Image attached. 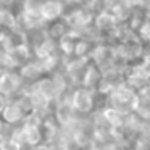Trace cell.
Instances as JSON below:
<instances>
[{"label":"cell","mask_w":150,"mask_h":150,"mask_svg":"<svg viewBox=\"0 0 150 150\" xmlns=\"http://www.w3.org/2000/svg\"><path fill=\"white\" fill-rule=\"evenodd\" d=\"M105 105L118 108L124 113H136L137 105H139V95H137V91H134L124 82L105 97Z\"/></svg>","instance_id":"1"},{"label":"cell","mask_w":150,"mask_h":150,"mask_svg":"<svg viewBox=\"0 0 150 150\" xmlns=\"http://www.w3.org/2000/svg\"><path fill=\"white\" fill-rule=\"evenodd\" d=\"M69 100L79 116H92L98 107V94L86 87H74L69 94Z\"/></svg>","instance_id":"2"},{"label":"cell","mask_w":150,"mask_h":150,"mask_svg":"<svg viewBox=\"0 0 150 150\" xmlns=\"http://www.w3.org/2000/svg\"><path fill=\"white\" fill-rule=\"evenodd\" d=\"M24 81L21 79L18 69H5L0 71V94L7 98H15L24 89Z\"/></svg>","instance_id":"3"},{"label":"cell","mask_w":150,"mask_h":150,"mask_svg":"<svg viewBox=\"0 0 150 150\" xmlns=\"http://www.w3.org/2000/svg\"><path fill=\"white\" fill-rule=\"evenodd\" d=\"M33 91L40 100L44 102L45 105L53 108V105L58 102V92L55 89V84H53V79L50 74H45L36 82L33 84Z\"/></svg>","instance_id":"4"},{"label":"cell","mask_w":150,"mask_h":150,"mask_svg":"<svg viewBox=\"0 0 150 150\" xmlns=\"http://www.w3.org/2000/svg\"><path fill=\"white\" fill-rule=\"evenodd\" d=\"M69 94H71V92H69ZM76 116H78V115H76L74 108H73V105H71L69 95L60 98L52 108V118L55 120V123L58 124L60 127H65V126H68L69 123H73V121L76 120Z\"/></svg>","instance_id":"5"},{"label":"cell","mask_w":150,"mask_h":150,"mask_svg":"<svg viewBox=\"0 0 150 150\" xmlns=\"http://www.w3.org/2000/svg\"><path fill=\"white\" fill-rule=\"evenodd\" d=\"M66 8H68V5L63 0H44L39 8V13L42 16L44 23L50 24L63 20L66 15Z\"/></svg>","instance_id":"6"},{"label":"cell","mask_w":150,"mask_h":150,"mask_svg":"<svg viewBox=\"0 0 150 150\" xmlns=\"http://www.w3.org/2000/svg\"><path fill=\"white\" fill-rule=\"evenodd\" d=\"M26 111L23 110L20 103H18L16 98H10L8 100V105L5 107V110L2 111L0 115V120L2 123L5 124L7 127H16V126H21L26 120Z\"/></svg>","instance_id":"7"},{"label":"cell","mask_w":150,"mask_h":150,"mask_svg":"<svg viewBox=\"0 0 150 150\" xmlns=\"http://www.w3.org/2000/svg\"><path fill=\"white\" fill-rule=\"evenodd\" d=\"M18 73H20L21 79L24 81L26 86L36 84L42 76H45L42 71V68H40V65H39V62H37L36 58L29 60V62H26L23 66H20V68H18Z\"/></svg>","instance_id":"8"},{"label":"cell","mask_w":150,"mask_h":150,"mask_svg":"<svg viewBox=\"0 0 150 150\" xmlns=\"http://www.w3.org/2000/svg\"><path fill=\"white\" fill-rule=\"evenodd\" d=\"M102 76H103L102 69L97 68L94 63H89L87 68L84 69V73L81 76V87H86L89 91L97 92L98 86H100V81H102Z\"/></svg>","instance_id":"9"},{"label":"cell","mask_w":150,"mask_h":150,"mask_svg":"<svg viewBox=\"0 0 150 150\" xmlns=\"http://www.w3.org/2000/svg\"><path fill=\"white\" fill-rule=\"evenodd\" d=\"M136 34H137V37H139L144 44L149 42V40H150V18H147V20L140 24V28L136 31Z\"/></svg>","instance_id":"10"},{"label":"cell","mask_w":150,"mask_h":150,"mask_svg":"<svg viewBox=\"0 0 150 150\" xmlns=\"http://www.w3.org/2000/svg\"><path fill=\"white\" fill-rule=\"evenodd\" d=\"M8 100H10V98H7L5 95L0 94V115H2V111H4V110H5V107L8 105Z\"/></svg>","instance_id":"11"},{"label":"cell","mask_w":150,"mask_h":150,"mask_svg":"<svg viewBox=\"0 0 150 150\" xmlns=\"http://www.w3.org/2000/svg\"><path fill=\"white\" fill-rule=\"evenodd\" d=\"M26 150H53L49 144H42V145H37V147H33V149H26Z\"/></svg>","instance_id":"12"},{"label":"cell","mask_w":150,"mask_h":150,"mask_svg":"<svg viewBox=\"0 0 150 150\" xmlns=\"http://www.w3.org/2000/svg\"><path fill=\"white\" fill-rule=\"evenodd\" d=\"M63 150H79V149H76V147H73V145H68V147H65Z\"/></svg>","instance_id":"13"}]
</instances>
